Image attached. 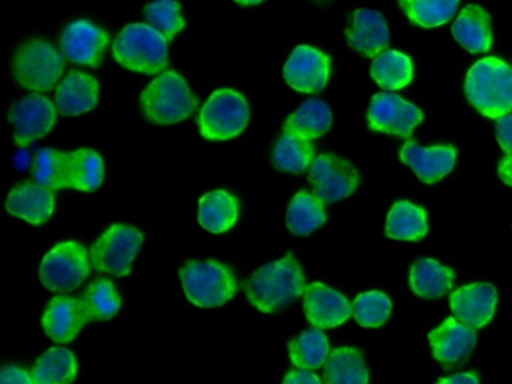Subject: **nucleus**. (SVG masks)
<instances>
[{"label": "nucleus", "mask_w": 512, "mask_h": 384, "mask_svg": "<svg viewBox=\"0 0 512 384\" xmlns=\"http://www.w3.org/2000/svg\"><path fill=\"white\" fill-rule=\"evenodd\" d=\"M245 294L254 308L271 314L286 308L307 290L304 272L292 254L257 269L244 282Z\"/></svg>", "instance_id": "f257e3e1"}, {"label": "nucleus", "mask_w": 512, "mask_h": 384, "mask_svg": "<svg viewBox=\"0 0 512 384\" xmlns=\"http://www.w3.org/2000/svg\"><path fill=\"white\" fill-rule=\"evenodd\" d=\"M466 95L482 116H506L512 110L511 68L496 57L478 60L467 72Z\"/></svg>", "instance_id": "f03ea898"}, {"label": "nucleus", "mask_w": 512, "mask_h": 384, "mask_svg": "<svg viewBox=\"0 0 512 384\" xmlns=\"http://www.w3.org/2000/svg\"><path fill=\"white\" fill-rule=\"evenodd\" d=\"M140 105L151 122L172 125L194 113L197 99L181 75L166 71L146 87L140 96Z\"/></svg>", "instance_id": "7ed1b4c3"}, {"label": "nucleus", "mask_w": 512, "mask_h": 384, "mask_svg": "<svg viewBox=\"0 0 512 384\" xmlns=\"http://www.w3.org/2000/svg\"><path fill=\"white\" fill-rule=\"evenodd\" d=\"M185 296L199 308H217L235 297L238 281L229 267L218 261H188L181 270Z\"/></svg>", "instance_id": "20e7f679"}, {"label": "nucleus", "mask_w": 512, "mask_h": 384, "mask_svg": "<svg viewBox=\"0 0 512 384\" xmlns=\"http://www.w3.org/2000/svg\"><path fill=\"white\" fill-rule=\"evenodd\" d=\"M113 56L124 68L157 74L167 68V39L149 24H128L113 44Z\"/></svg>", "instance_id": "39448f33"}, {"label": "nucleus", "mask_w": 512, "mask_h": 384, "mask_svg": "<svg viewBox=\"0 0 512 384\" xmlns=\"http://www.w3.org/2000/svg\"><path fill=\"white\" fill-rule=\"evenodd\" d=\"M65 69L64 56L43 39H31L14 54V78L20 86L34 92L52 89Z\"/></svg>", "instance_id": "423d86ee"}, {"label": "nucleus", "mask_w": 512, "mask_h": 384, "mask_svg": "<svg viewBox=\"0 0 512 384\" xmlns=\"http://www.w3.org/2000/svg\"><path fill=\"white\" fill-rule=\"evenodd\" d=\"M250 107L241 93L220 89L209 96L199 114L202 137L211 141H224L236 137L247 128Z\"/></svg>", "instance_id": "0eeeda50"}, {"label": "nucleus", "mask_w": 512, "mask_h": 384, "mask_svg": "<svg viewBox=\"0 0 512 384\" xmlns=\"http://www.w3.org/2000/svg\"><path fill=\"white\" fill-rule=\"evenodd\" d=\"M91 273L88 251L82 243H59L44 257L40 279L49 290L71 293L85 282Z\"/></svg>", "instance_id": "6e6552de"}, {"label": "nucleus", "mask_w": 512, "mask_h": 384, "mask_svg": "<svg viewBox=\"0 0 512 384\" xmlns=\"http://www.w3.org/2000/svg\"><path fill=\"white\" fill-rule=\"evenodd\" d=\"M142 243L143 234L136 228L130 225H112L92 246L89 252L91 264L98 272L128 276Z\"/></svg>", "instance_id": "1a4fd4ad"}, {"label": "nucleus", "mask_w": 512, "mask_h": 384, "mask_svg": "<svg viewBox=\"0 0 512 384\" xmlns=\"http://www.w3.org/2000/svg\"><path fill=\"white\" fill-rule=\"evenodd\" d=\"M310 183L314 195L323 203H334L349 197L358 188L356 168L335 155H320L310 165Z\"/></svg>", "instance_id": "9d476101"}, {"label": "nucleus", "mask_w": 512, "mask_h": 384, "mask_svg": "<svg viewBox=\"0 0 512 384\" xmlns=\"http://www.w3.org/2000/svg\"><path fill=\"white\" fill-rule=\"evenodd\" d=\"M8 119L16 128L14 140L17 146L26 147L52 131L56 122V107L46 96L32 93L11 105Z\"/></svg>", "instance_id": "9b49d317"}, {"label": "nucleus", "mask_w": 512, "mask_h": 384, "mask_svg": "<svg viewBox=\"0 0 512 384\" xmlns=\"http://www.w3.org/2000/svg\"><path fill=\"white\" fill-rule=\"evenodd\" d=\"M422 122V111L394 93H377L368 108V123L373 131L410 137Z\"/></svg>", "instance_id": "f8f14e48"}, {"label": "nucleus", "mask_w": 512, "mask_h": 384, "mask_svg": "<svg viewBox=\"0 0 512 384\" xmlns=\"http://www.w3.org/2000/svg\"><path fill=\"white\" fill-rule=\"evenodd\" d=\"M329 57L310 45H299L284 65V80L302 93H319L329 80Z\"/></svg>", "instance_id": "ddd939ff"}, {"label": "nucleus", "mask_w": 512, "mask_h": 384, "mask_svg": "<svg viewBox=\"0 0 512 384\" xmlns=\"http://www.w3.org/2000/svg\"><path fill=\"white\" fill-rule=\"evenodd\" d=\"M61 44L65 56L71 62L97 68L103 62L109 35L91 21L77 20L65 27Z\"/></svg>", "instance_id": "4468645a"}, {"label": "nucleus", "mask_w": 512, "mask_h": 384, "mask_svg": "<svg viewBox=\"0 0 512 384\" xmlns=\"http://www.w3.org/2000/svg\"><path fill=\"white\" fill-rule=\"evenodd\" d=\"M304 312L313 326L331 329L349 320L353 309L343 294L320 282H313L304 293Z\"/></svg>", "instance_id": "2eb2a0df"}, {"label": "nucleus", "mask_w": 512, "mask_h": 384, "mask_svg": "<svg viewBox=\"0 0 512 384\" xmlns=\"http://www.w3.org/2000/svg\"><path fill=\"white\" fill-rule=\"evenodd\" d=\"M88 323H91V317L82 299L67 296L52 299L43 317L44 332L59 344L73 341Z\"/></svg>", "instance_id": "dca6fc26"}, {"label": "nucleus", "mask_w": 512, "mask_h": 384, "mask_svg": "<svg viewBox=\"0 0 512 384\" xmlns=\"http://www.w3.org/2000/svg\"><path fill=\"white\" fill-rule=\"evenodd\" d=\"M496 302V288L484 282L458 288L449 299L455 318L473 330L485 326L493 318Z\"/></svg>", "instance_id": "f3484780"}, {"label": "nucleus", "mask_w": 512, "mask_h": 384, "mask_svg": "<svg viewBox=\"0 0 512 384\" xmlns=\"http://www.w3.org/2000/svg\"><path fill=\"white\" fill-rule=\"evenodd\" d=\"M347 42L365 57H377L388 48L389 30L385 18L373 9H358L350 17Z\"/></svg>", "instance_id": "a211bd4d"}, {"label": "nucleus", "mask_w": 512, "mask_h": 384, "mask_svg": "<svg viewBox=\"0 0 512 384\" xmlns=\"http://www.w3.org/2000/svg\"><path fill=\"white\" fill-rule=\"evenodd\" d=\"M401 161L409 165L425 183H436L451 173L457 161V150L452 146H434L430 149L407 141L400 152Z\"/></svg>", "instance_id": "6ab92c4d"}, {"label": "nucleus", "mask_w": 512, "mask_h": 384, "mask_svg": "<svg viewBox=\"0 0 512 384\" xmlns=\"http://www.w3.org/2000/svg\"><path fill=\"white\" fill-rule=\"evenodd\" d=\"M434 359L439 362L455 363L466 359L475 348V330L455 318H446L437 329L428 335Z\"/></svg>", "instance_id": "aec40b11"}, {"label": "nucleus", "mask_w": 512, "mask_h": 384, "mask_svg": "<svg viewBox=\"0 0 512 384\" xmlns=\"http://www.w3.org/2000/svg\"><path fill=\"white\" fill-rule=\"evenodd\" d=\"M55 191L38 183L25 182L17 185L7 198V210L17 218L34 225L49 221L55 210Z\"/></svg>", "instance_id": "412c9836"}, {"label": "nucleus", "mask_w": 512, "mask_h": 384, "mask_svg": "<svg viewBox=\"0 0 512 384\" xmlns=\"http://www.w3.org/2000/svg\"><path fill=\"white\" fill-rule=\"evenodd\" d=\"M98 102V81L85 72L71 71L56 90V110L62 116L88 113Z\"/></svg>", "instance_id": "4be33fe9"}, {"label": "nucleus", "mask_w": 512, "mask_h": 384, "mask_svg": "<svg viewBox=\"0 0 512 384\" xmlns=\"http://www.w3.org/2000/svg\"><path fill=\"white\" fill-rule=\"evenodd\" d=\"M452 35L470 53H487L493 42L490 15L481 6L467 5L455 20Z\"/></svg>", "instance_id": "5701e85b"}, {"label": "nucleus", "mask_w": 512, "mask_h": 384, "mask_svg": "<svg viewBox=\"0 0 512 384\" xmlns=\"http://www.w3.org/2000/svg\"><path fill=\"white\" fill-rule=\"evenodd\" d=\"M239 203L235 195L227 191H212L199 201V222L211 233H224L238 221Z\"/></svg>", "instance_id": "b1692460"}, {"label": "nucleus", "mask_w": 512, "mask_h": 384, "mask_svg": "<svg viewBox=\"0 0 512 384\" xmlns=\"http://www.w3.org/2000/svg\"><path fill=\"white\" fill-rule=\"evenodd\" d=\"M332 125V113L328 104L320 99H308L284 122V131L293 132L305 140L322 137Z\"/></svg>", "instance_id": "393cba45"}, {"label": "nucleus", "mask_w": 512, "mask_h": 384, "mask_svg": "<svg viewBox=\"0 0 512 384\" xmlns=\"http://www.w3.org/2000/svg\"><path fill=\"white\" fill-rule=\"evenodd\" d=\"M325 384H368V369L362 351L335 348L325 363Z\"/></svg>", "instance_id": "a878e982"}, {"label": "nucleus", "mask_w": 512, "mask_h": 384, "mask_svg": "<svg viewBox=\"0 0 512 384\" xmlns=\"http://www.w3.org/2000/svg\"><path fill=\"white\" fill-rule=\"evenodd\" d=\"M32 174L35 183L50 191L71 188V153L41 149L35 156Z\"/></svg>", "instance_id": "bb28decb"}, {"label": "nucleus", "mask_w": 512, "mask_h": 384, "mask_svg": "<svg viewBox=\"0 0 512 384\" xmlns=\"http://www.w3.org/2000/svg\"><path fill=\"white\" fill-rule=\"evenodd\" d=\"M454 272L431 258H422L410 270V285L418 296L437 299L452 288Z\"/></svg>", "instance_id": "cd10ccee"}, {"label": "nucleus", "mask_w": 512, "mask_h": 384, "mask_svg": "<svg viewBox=\"0 0 512 384\" xmlns=\"http://www.w3.org/2000/svg\"><path fill=\"white\" fill-rule=\"evenodd\" d=\"M427 213L410 201L394 204L386 221V234L391 239L416 242L427 234Z\"/></svg>", "instance_id": "c85d7f7f"}, {"label": "nucleus", "mask_w": 512, "mask_h": 384, "mask_svg": "<svg viewBox=\"0 0 512 384\" xmlns=\"http://www.w3.org/2000/svg\"><path fill=\"white\" fill-rule=\"evenodd\" d=\"M313 161L314 147L311 141L293 132L284 131L272 150V162L275 167L287 173H304Z\"/></svg>", "instance_id": "c756f323"}, {"label": "nucleus", "mask_w": 512, "mask_h": 384, "mask_svg": "<svg viewBox=\"0 0 512 384\" xmlns=\"http://www.w3.org/2000/svg\"><path fill=\"white\" fill-rule=\"evenodd\" d=\"M77 375L76 356L67 348L52 347L37 360L32 377L37 384H73Z\"/></svg>", "instance_id": "7c9ffc66"}, {"label": "nucleus", "mask_w": 512, "mask_h": 384, "mask_svg": "<svg viewBox=\"0 0 512 384\" xmlns=\"http://www.w3.org/2000/svg\"><path fill=\"white\" fill-rule=\"evenodd\" d=\"M326 222L325 207L316 195L301 191L293 197L287 210V228L296 236L308 234L322 227Z\"/></svg>", "instance_id": "2f4dec72"}, {"label": "nucleus", "mask_w": 512, "mask_h": 384, "mask_svg": "<svg viewBox=\"0 0 512 384\" xmlns=\"http://www.w3.org/2000/svg\"><path fill=\"white\" fill-rule=\"evenodd\" d=\"M371 77L386 90H398L412 81V60L400 51L386 50L374 57Z\"/></svg>", "instance_id": "473e14b6"}, {"label": "nucleus", "mask_w": 512, "mask_h": 384, "mask_svg": "<svg viewBox=\"0 0 512 384\" xmlns=\"http://www.w3.org/2000/svg\"><path fill=\"white\" fill-rule=\"evenodd\" d=\"M289 354L293 365L298 368H320L329 357L328 338L319 327L305 330L298 338L289 342Z\"/></svg>", "instance_id": "72a5a7b5"}, {"label": "nucleus", "mask_w": 512, "mask_h": 384, "mask_svg": "<svg viewBox=\"0 0 512 384\" xmlns=\"http://www.w3.org/2000/svg\"><path fill=\"white\" fill-rule=\"evenodd\" d=\"M71 153V188L92 192L104 180V162L100 153L92 149H79Z\"/></svg>", "instance_id": "f704fd0d"}, {"label": "nucleus", "mask_w": 512, "mask_h": 384, "mask_svg": "<svg viewBox=\"0 0 512 384\" xmlns=\"http://www.w3.org/2000/svg\"><path fill=\"white\" fill-rule=\"evenodd\" d=\"M407 17L421 27H439L448 23L460 0H398Z\"/></svg>", "instance_id": "c9c22d12"}, {"label": "nucleus", "mask_w": 512, "mask_h": 384, "mask_svg": "<svg viewBox=\"0 0 512 384\" xmlns=\"http://www.w3.org/2000/svg\"><path fill=\"white\" fill-rule=\"evenodd\" d=\"M82 302L88 309L91 321H106L115 317L121 309L122 300L112 281L98 278L86 288Z\"/></svg>", "instance_id": "e433bc0d"}, {"label": "nucleus", "mask_w": 512, "mask_h": 384, "mask_svg": "<svg viewBox=\"0 0 512 384\" xmlns=\"http://www.w3.org/2000/svg\"><path fill=\"white\" fill-rule=\"evenodd\" d=\"M143 14L149 26L161 33L167 41H172L185 26L181 5L176 0H155L145 6Z\"/></svg>", "instance_id": "4c0bfd02"}, {"label": "nucleus", "mask_w": 512, "mask_h": 384, "mask_svg": "<svg viewBox=\"0 0 512 384\" xmlns=\"http://www.w3.org/2000/svg\"><path fill=\"white\" fill-rule=\"evenodd\" d=\"M352 309L353 317L362 327H380L388 321L392 303L382 291H368L356 297Z\"/></svg>", "instance_id": "58836bf2"}, {"label": "nucleus", "mask_w": 512, "mask_h": 384, "mask_svg": "<svg viewBox=\"0 0 512 384\" xmlns=\"http://www.w3.org/2000/svg\"><path fill=\"white\" fill-rule=\"evenodd\" d=\"M0 384H37L26 369L16 365H5L0 372Z\"/></svg>", "instance_id": "ea45409f"}, {"label": "nucleus", "mask_w": 512, "mask_h": 384, "mask_svg": "<svg viewBox=\"0 0 512 384\" xmlns=\"http://www.w3.org/2000/svg\"><path fill=\"white\" fill-rule=\"evenodd\" d=\"M496 137L506 155L512 153V114L499 117L496 122Z\"/></svg>", "instance_id": "a19ab883"}, {"label": "nucleus", "mask_w": 512, "mask_h": 384, "mask_svg": "<svg viewBox=\"0 0 512 384\" xmlns=\"http://www.w3.org/2000/svg\"><path fill=\"white\" fill-rule=\"evenodd\" d=\"M283 384H322L320 378L310 369H292L284 377Z\"/></svg>", "instance_id": "79ce46f5"}, {"label": "nucleus", "mask_w": 512, "mask_h": 384, "mask_svg": "<svg viewBox=\"0 0 512 384\" xmlns=\"http://www.w3.org/2000/svg\"><path fill=\"white\" fill-rule=\"evenodd\" d=\"M437 384H479V380L478 375L466 372V374H455L448 378H442L437 381Z\"/></svg>", "instance_id": "37998d69"}, {"label": "nucleus", "mask_w": 512, "mask_h": 384, "mask_svg": "<svg viewBox=\"0 0 512 384\" xmlns=\"http://www.w3.org/2000/svg\"><path fill=\"white\" fill-rule=\"evenodd\" d=\"M499 176L506 185L512 186V153L505 156L499 164Z\"/></svg>", "instance_id": "c03bdc74"}, {"label": "nucleus", "mask_w": 512, "mask_h": 384, "mask_svg": "<svg viewBox=\"0 0 512 384\" xmlns=\"http://www.w3.org/2000/svg\"><path fill=\"white\" fill-rule=\"evenodd\" d=\"M235 2L241 3V5H257V3L263 2V0H235Z\"/></svg>", "instance_id": "a18cd8bd"}]
</instances>
